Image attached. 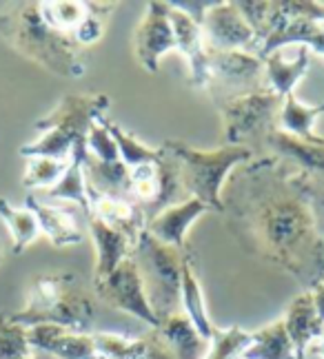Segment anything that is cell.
I'll list each match as a JSON object with an SVG mask.
<instances>
[{
    "label": "cell",
    "mask_w": 324,
    "mask_h": 359,
    "mask_svg": "<svg viewBox=\"0 0 324 359\" xmlns=\"http://www.w3.org/2000/svg\"><path fill=\"white\" fill-rule=\"evenodd\" d=\"M185 251L187 248L158 242L147 231L140 233L131 251L138 273L143 278L147 302L158 320L180 311V264Z\"/></svg>",
    "instance_id": "obj_5"
},
{
    "label": "cell",
    "mask_w": 324,
    "mask_h": 359,
    "mask_svg": "<svg viewBox=\"0 0 324 359\" xmlns=\"http://www.w3.org/2000/svg\"><path fill=\"white\" fill-rule=\"evenodd\" d=\"M84 182H87L89 200L131 198V171L124 167L122 160L101 162L87 154L84 158Z\"/></svg>",
    "instance_id": "obj_19"
},
{
    "label": "cell",
    "mask_w": 324,
    "mask_h": 359,
    "mask_svg": "<svg viewBox=\"0 0 324 359\" xmlns=\"http://www.w3.org/2000/svg\"><path fill=\"white\" fill-rule=\"evenodd\" d=\"M209 211V206L200 202L198 198H189L180 204L169 206V209L153 215L145 231L153 236L158 242L176 246V248H187V231L191 224Z\"/></svg>",
    "instance_id": "obj_15"
},
{
    "label": "cell",
    "mask_w": 324,
    "mask_h": 359,
    "mask_svg": "<svg viewBox=\"0 0 324 359\" xmlns=\"http://www.w3.org/2000/svg\"><path fill=\"white\" fill-rule=\"evenodd\" d=\"M0 217H3L5 226L9 229V236L13 242L11 251L16 255H20L25 248L34 244L36 238L40 236L36 215L30 209H18V206H13L5 198H0Z\"/></svg>",
    "instance_id": "obj_27"
},
{
    "label": "cell",
    "mask_w": 324,
    "mask_h": 359,
    "mask_svg": "<svg viewBox=\"0 0 324 359\" xmlns=\"http://www.w3.org/2000/svg\"><path fill=\"white\" fill-rule=\"evenodd\" d=\"M145 359H205L209 341L200 337L189 317L178 311L160 320L145 337Z\"/></svg>",
    "instance_id": "obj_10"
},
{
    "label": "cell",
    "mask_w": 324,
    "mask_h": 359,
    "mask_svg": "<svg viewBox=\"0 0 324 359\" xmlns=\"http://www.w3.org/2000/svg\"><path fill=\"white\" fill-rule=\"evenodd\" d=\"M84 158H87V144L84 137L74 144L72 158H69V167L63 173V177L51 189L45 191L49 200H67L80 206L84 215H91V200L87 193V182H84Z\"/></svg>",
    "instance_id": "obj_23"
},
{
    "label": "cell",
    "mask_w": 324,
    "mask_h": 359,
    "mask_svg": "<svg viewBox=\"0 0 324 359\" xmlns=\"http://www.w3.org/2000/svg\"><path fill=\"white\" fill-rule=\"evenodd\" d=\"M89 222V233L96 246V273L93 280H103L109 273H114V269L120 264L122 259L131 257L134 242L122 236L120 231L107 226L103 219H98L93 215L87 217Z\"/></svg>",
    "instance_id": "obj_21"
},
{
    "label": "cell",
    "mask_w": 324,
    "mask_h": 359,
    "mask_svg": "<svg viewBox=\"0 0 324 359\" xmlns=\"http://www.w3.org/2000/svg\"><path fill=\"white\" fill-rule=\"evenodd\" d=\"M107 129L114 137V142L118 147V154H120V160L122 164L129 171H136L140 167H147V164H156L158 158H160V149H153V147H147L145 142H140L136 135L122 131L116 122L107 120Z\"/></svg>",
    "instance_id": "obj_28"
},
{
    "label": "cell",
    "mask_w": 324,
    "mask_h": 359,
    "mask_svg": "<svg viewBox=\"0 0 324 359\" xmlns=\"http://www.w3.org/2000/svg\"><path fill=\"white\" fill-rule=\"evenodd\" d=\"M136 58L149 74H156L164 53L176 49L174 27L169 20V3H149L143 22L134 34Z\"/></svg>",
    "instance_id": "obj_12"
},
{
    "label": "cell",
    "mask_w": 324,
    "mask_h": 359,
    "mask_svg": "<svg viewBox=\"0 0 324 359\" xmlns=\"http://www.w3.org/2000/svg\"><path fill=\"white\" fill-rule=\"evenodd\" d=\"M283 322L289 333V339L293 344L295 359H306L309 351H311V346L320 339L322 328H324V322L320 320L318 309L313 304L311 291H302L289 304Z\"/></svg>",
    "instance_id": "obj_16"
},
{
    "label": "cell",
    "mask_w": 324,
    "mask_h": 359,
    "mask_svg": "<svg viewBox=\"0 0 324 359\" xmlns=\"http://www.w3.org/2000/svg\"><path fill=\"white\" fill-rule=\"evenodd\" d=\"M322 114H324V102L304 104L298 100L295 93H289L287 98H283V107H280L278 118H276V127L293 137H298V140L311 142V144H324V137L313 131L316 120Z\"/></svg>",
    "instance_id": "obj_25"
},
{
    "label": "cell",
    "mask_w": 324,
    "mask_h": 359,
    "mask_svg": "<svg viewBox=\"0 0 324 359\" xmlns=\"http://www.w3.org/2000/svg\"><path fill=\"white\" fill-rule=\"evenodd\" d=\"M322 184H324V182H322Z\"/></svg>",
    "instance_id": "obj_41"
},
{
    "label": "cell",
    "mask_w": 324,
    "mask_h": 359,
    "mask_svg": "<svg viewBox=\"0 0 324 359\" xmlns=\"http://www.w3.org/2000/svg\"><path fill=\"white\" fill-rule=\"evenodd\" d=\"M262 85L264 62L258 53L209 49V85L205 91L211 93L216 104L245 95Z\"/></svg>",
    "instance_id": "obj_7"
},
{
    "label": "cell",
    "mask_w": 324,
    "mask_h": 359,
    "mask_svg": "<svg viewBox=\"0 0 324 359\" xmlns=\"http://www.w3.org/2000/svg\"><path fill=\"white\" fill-rule=\"evenodd\" d=\"M242 359H295V351L285 328V322L278 320L256 330Z\"/></svg>",
    "instance_id": "obj_26"
},
{
    "label": "cell",
    "mask_w": 324,
    "mask_h": 359,
    "mask_svg": "<svg viewBox=\"0 0 324 359\" xmlns=\"http://www.w3.org/2000/svg\"><path fill=\"white\" fill-rule=\"evenodd\" d=\"M20 359H36L34 355H27V357H20Z\"/></svg>",
    "instance_id": "obj_40"
},
{
    "label": "cell",
    "mask_w": 324,
    "mask_h": 359,
    "mask_svg": "<svg viewBox=\"0 0 324 359\" xmlns=\"http://www.w3.org/2000/svg\"><path fill=\"white\" fill-rule=\"evenodd\" d=\"M69 167V160H56V158H45V156H36V158H27V169L22 175V187L25 189H51L63 173Z\"/></svg>",
    "instance_id": "obj_30"
},
{
    "label": "cell",
    "mask_w": 324,
    "mask_h": 359,
    "mask_svg": "<svg viewBox=\"0 0 324 359\" xmlns=\"http://www.w3.org/2000/svg\"><path fill=\"white\" fill-rule=\"evenodd\" d=\"M118 5L116 3H89V11L84 20L76 27L74 38L78 40V45L82 49H87L89 45H96L98 40L105 34V20L111 11H114Z\"/></svg>",
    "instance_id": "obj_33"
},
{
    "label": "cell",
    "mask_w": 324,
    "mask_h": 359,
    "mask_svg": "<svg viewBox=\"0 0 324 359\" xmlns=\"http://www.w3.org/2000/svg\"><path fill=\"white\" fill-rule=\"evenodd\" d=\"M180 164L182 184L189 198H198L209 206V211L222 213V189L229 175L249 160L256 158V151L247 144H224L220 149H193L180 140H167L162 144Z\"/></svg>",
    "instance_id": "obj_4"
},
{
    "label": "cell",
    "mask_w": 324,
    "mask_h": 359,
    "mask_svg": "<svg viewBox=\"0 0 324 359\" xmlns=\"http://www.w3.org/2000/svg\"><path fill=\"white\" fill-rule=\"evenodd\" d=\"M0 262H3V244H0Z\"/></svg>",
    "instance_id": "obj_39"
},
{
    "label": "cell",
    "mask_w": 324,
    "mask_h": 359,
    "mask_svg": "<svg viewBox=\"0 0 324 359\" xmlns=\"http://www.w3.org/2000/svg\"><path fill=\"white\" fill-rule=\"evenodd\" d=\"M169 20L174 27L176 49L189 62V85L195 89H207L209 85V49L202 38L200 25L185 11L169 5Z\"/></svg>",
    "instance_id": "obj_13"
},
{
    "label": "cell",
    "mask_w": 324,
    "mask_h": 359,
    "mask_svg": "<svg viewBox=\"0 0 324 359\" xmlns=\"http://www.w3.org/2000/svg\"><path fill=\"white\" fill-rule=\"evenodd\" d=\"M0 36L20 56L60 78L84 74V49L74 34L58 32L45 20L40 3H9L0 9Z\"/></svg>",
    "instance_id": "obj_2"
},
{
    "label": "cell",
    "mask_w": 324,
    "mask_h": 359,
    "mask_svg": "<svg viewBox=\"0 0 324 359\" xmlns=\"http://www.w3.org/2000/svg\"><path fill=\"white\" fill-rule=\"evenodd\" d=\"M40 11L53 29L74 34L76 27L84 20V16H87L89 3H76V0H53V3H40Z\"/></svg>",
    "instance_id": "obj_32"
},
{
    "label": "cell",
    "mask_w": 324,
    "mask_h": 359,
    "mask_svg": "<svg viewBox=\"0 0 324 359\" xmlns=\"http://www.w3.org/2000/svg\"><path fill=\"white\" fill-rule=\"evenodd\" d=\"M91 215L103 219L107 226L120 231L134 242V246L147 226L143 209L131 198H96L91 200Z\"/></svg>",
    "instance_id": "obj_22"
},
{
    "label": "cell",
    "mask_w": 324,
    "mask_h": 359,
    "mask_svg": "<svg viewBox=\"0 0 324 359\" xmlns=\"http://www.w3.org/2000/svg\"><path fill=\"white\" fill-rule=\"evenodd\" d=\"M264 62V87H269L280 98H287L293 89L298 87V82L306 76L309 67H311V56H309V49L300 47L295 60H285L283 58V49H278L269 53Z\"/></svg>",
    "instance_id": "obj_24"
},
{
    "label": "cell",
    "mask_w": 324,
    "mask_h": 359,
    "mask_svg": "<svg viewBox=\"0 0 324 359\" xmlns=\"http://www.w3.org/2000/svg\"><path fill=\"white\" fill-rule=\"evenodd\" d=\"M84 144H87V154L96 160H101V162H118L120 160L118 147L107 129V116L91 124L87 131V137H84Z\"/></svg>",
    "instance_id": "obj_35"
},
{
    "label": "cell",
    "mask_w": 324,
    "mask_h": 359,
    "mask_svg": "<svg viewBox=\"0 0 324 359\" xmlns=\"http://www.w3.org/2000/svg\"><path fill=\"white\" fill-rule=\"evenodd\" d=\"M111 107V100L107 95L101 93H69L65 98L56 104L51 111L40 118L34 129L36 131H60L74 140H80V137H87L89 127L107 116Z\"/></svg>",
    "instance_id": "obj_11"
},
{
    "label": "cell",
    "mask_w": 324,
    "mask_h": 359,
    "mask_svg": "<svg viewBox=\"0 0 324 359\" xmlns=\"http://www.w3.org/2000/svg\"><path fill=\"white\" fill-rule=\"evenodd\" d=\"M309 175L278 156L240 164L222 189V215L247 253L309 291L324 278V236L306 193Z\"/></svg>",
    "instance_id": "obj_1"
},
{
    "label": "cell",
    "mask_w": 324,
    "mask_h": 359,
    "mask_svg": "<svg viewBox=\"0 0 324 359\" xmlns=\"http://www.w3.org/2000/svg\"><path fill=\"white\" fill-rule=\"evenodd\" d=\"M251 339H253V333H249V330L240 326H231L222 330L216 328V335L209 344L205 359H242Z\"/></svg>",
    "instance_id": "obj_31"
},
{
    "label": "cell",
    "mask_w": 324,
    "mask_h": 359,
    "mask_svg": "<svg viewBox=\"0 0 324 359\" xmlns=\"http://www.w3.org/2000/svg\"><path fill=\"white\" fill-rule=\"evenodd\" d=\"M32 355L27 328L11 322L9 315L0 313V359H20Z\"/></svg>",
    "instance_id": "obj_34"
},
{
    "label": "cell",
    "mask_w": 324,
    "mask_h": 359,
    "mask_svg": "<svg viewBox=\"0 0 324 359\" xmlns=\"http://www.w3.org/2000/svg\"><path fill=\"white\" fill-rule=\"evenodd\" d=\"M216 107L222 114L224 142L245 144L251 137L264 135L271 127H276L283 98L262 85L245 95H238V98L218 102Z\"/></svg>",
    "instance_id": "obj_6"
},
{
    "label": "cell",
    "mask_w": 324,
    "mask_h": 359,
    "mask_svg": "<svg viewBox=\"0 0 324 359\" xmlns=\"http://www.w3.org/2000/svg\"><path fill=\"white\" fill-rule=\"evenodd\" d=\"M32 351L49 353L58 359H103L96 351L91 333H74L63 326L40 324L27 328Z\"/></svg>",
    "instance_id": "obj_14"
},
{
    "label": "cell",
    "mask_w": 324,
    "mask_h": 359,
    "mask_svg": "<svg viewBox=\"0 0 324 359\" xmlns=\"http://www.w3.org/2000/svg\"><path fill=\"white\" fill-rule=\"evenodd\" d=\"M93 293L107 304H111L114 309H120L138 317V320H143L151 328H156L160 324V320L147 302L143 278H140L134 257L122 259L114 269V273H109L107 278L93 280Z\"/></svg>",
    "instance_id": "obj_8"
},
{
    "label": "cell",
    "mask_w": 324,
    "mask_h": 359,
    "mask_svg": "<svg viewBox=\"0 0 324 359\" xmlns=\"http://www.w3.org/2000/svg\"><path fill=\"white\" fill-rule=\"evenodd\" d=\"M9 320L25 328L53 324L74 333H89L96 304L74 273H49L34 280L25 309L9 315Z\"/></svg>",
    "instance_id": "obj_3"
},
{
    "label": "cell",
    "mask_w": 324,
    "mask_h": 359,
    "mask_svg": "<svg viewBox=\"0 0 324 359\" xmlns=\"http://www.w3.org/2000/svg\"><path fill=\"white\" fill-rule=\"evenodd\" d=\"M180 311L189 317L195 330L200 333V337L211 344V339L216 335V326L207 313L202 286H200L198 278H195L193 255L189 253V248L182 253V264H180Z\"/></svg>",
    "instance_id": "obj_20"
},
{
    "label": "cell",
    "mask_w": 324,
    "mask_h": 359,
    "mask_svg": "<svg viewBox=\"0 0 324 359\" xmlns=\"http://www.w3.org/2000/svg\"><path fill=\"white\" fill-rule=\"evenodd\" d=\"M309 353H318L322 359H324V328H322V335H320V339L313 344V346H311V351H309Z\"/></svg>",
    "instance_id": "obj_38"
},
{
    "label": "cell",
    "mask_w": 324,
    "mask_h": 359,
    "mask_svg": "<svg viewBox=\"0 0 324 359\" xmlns=\"http://www.w3.org/2000/svg\"><path fill=\"white\" fill-rule=\"evenodd\" d=\"M306 193H309V200H311V206H313L316 217H318V224H320L322 236H324V184L318 182V180H313V177H309Z\"/></svg>",
    "instance_id": "obj_36"
},
{
    "label": "cell",
    "mask_w": 324,
    "mask_h": 359,
    "mask_svg": "<svg viewBox=\"0 0 324 359\" xmlns=\"http://www.w3.org/2000/svg\"><path fill=\"white\" fill-rule=\"evenodd\" d=\"M96 351L103 359H145L147 344L145 337H124L118 333H91Z\"/></svg>",
    "instance_id": "obj_29"
},
{
    "label": "cell",
    "mask_w": 324,
    "mask_h": 359,
    "mask_svg": "<svg viewBox=\"0 0 324 359\" xmlns=\"http://www.w3.org/2000/svg\"><path fill=\"white\" fill-rule=\"evenodd\" d=\"M311 297H313V304H316V309H318V315H320V320L324 322V278L320 282H316L311 288Z\"/></svg>",
    "instance_id": "obj_37"
},
{
    "label": "cell",
    "mask_w": 324,
    "mask_h": 359,
    "mask_svg": "<svg viewBox=\"0 0 324 359\" xmlns=\"http://www.w3.org/2000/svg\"><path fill=\"white\" fill-rule=\"evenodd\" d=\"M25 209H30L36 215L40 233H45L47 240L53 246L63 248V246H74L82 242V231L78 229V222L72 211L63 209L58 204L40 202L34 193L27 196Z\"/></svg>",
    "instance_id": "obj_18"
},
{
    "label": "cell",
    "mask_w": 324,
    "mask_h": 359,
    "mask_svg": "<svg viewBox=\"0 0 324 359\" xmlns=\"http://www.w3.org/2000/svg\"><path fill=\"white\" fill-rule=\"evenodd\" d=\"M202 38L209 49L216 51H260V40L253 32V27L245 20L233 0L214 3L200 22Z\"/></svg>",
    "instance_id": "obj_9"
},
{
    "label": "cell",
    "mask_w": 324,
    "mask_h": 359,
    "mask_svg": "<svg viewBox=\"0 0 324 359\" xmlns=\"http://www.w3.org/2000/svg\"><path fill=\"white\" fill-rule=\"evenodd\" d=\"M264 144L273 149L278 158L287 160L289 164H295L300 173L309 177H322L324 175V144H311L285 133L283 129L271 127L262 135Z\"/></svg>",
    "instance_id": "obj_17"
}]
</instances>
